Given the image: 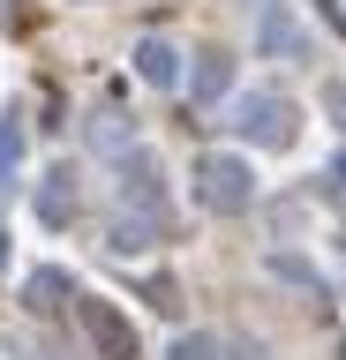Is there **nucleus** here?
Segmentation results:
<instances>
[{
	"label": "nucleus",
	"mask_w": 346,
	"mask_h": 360,
	"mask_svg": "<svg viewBox=\"0 0 346 360\" xmlns=\"http://www.w3.org/2000/svg\"><path fill=\"white\" fill-rule=\"evenodd\" d=\"M204 202L211 210H241L249 202V165L241 158H211L204 165Z\"/></svg>",
	"instance_id": "nucleus-1"
},
{
	"label": "nucleus",
	"mask_w": 346,
	"mask_h": 360,
	"mask_svg": "<svg viewBox=\"0 0 346 360\" xmlns=\"http://www.w3.org/2000/svg\"><path fill=\"white\" fill-rule=\"evenodd\" d=\"M83 330L106 345V360H136V330H128V323H121L106 300H83Z\"/></svg>",
	"instance_id": "nucleus-2"
},
{
	"label": "nucleus",
	"mask_w": 346,
	"mask_h": 360,
	"mask_svg": "<svg viewBox=\"0 0 346 360\" xmlns=\"http://www.w3.org/2000/svg\"><path fill=\"white\" fill-rule=\"evenodd\" d=\"M241 128L256 135V143H286V105H278V98H241Z\"/></svg>",
	"instance_id": "nucleus-3"
},
{
	"label": "nucleus",
	"mask_w": 346,
	"mask_h": 360,
	"mask_svg": "<svg viewBox=\"0 0 346 360\" xmlns=\"http://www.w3.org/2000/svg\"><path fill=\"white\" fill-rule=\"evenodd\" d=\"M136 68H143V83H173V53H166L159 38H151V45L136 53Z\"/></svg>",
	"instance_id": "nucleus-4"
},
{
	"label": "nucleus",
	"mask_w": 346,
	"mask_h": 360,
	"mask_svg": "<svg viewBox=\"0 0 346 360\" xmlns=\"http://www.w3.org/2000/svg\"><path fill=\"white\" fill-rule=\"evenodd\" d=\"M196 90H204V98H218V90H226V60H204V75H196Z\"/></svg>",
	"instance_id": "nucleus-5"
},
{
	"label": "nucleus",
	"mask_w": 346,
	"mask_h": 360,
	"mask_svg": "<svg viewBox=\"0 0 346 360\" xmlns=\"http://www.w3.org/2000/svg\"><path fill=\"white\" fill-rule=\"evenodd\" d=\"M173 360H211V338H181V345H173Z\"/></svg>",
	"instance_id": "nucleus-6"
},
{
	"label": "nucleus",
	"mask_w": 346,
	"mask_h": 360,
	"mask_svg": "<svg viewBox=\"0 0 346 360\" xmlns=\"http://www.w3.org/2000/svg\"><path fill=\"white\" fill-rule=\"evenodd\" d=\"M331 105H339V112H346V90H331Z\"/></svg>",
	"instance_id": "nucleus-7"
},
{
	"label": "nucleus",
	"mask_w": 346,
	"mask_h": 360,
	"mask_svg": "<svg viewBox=\"0 0 346 360\" xmlns=\"http://www.w3.org/2000/svg\"><path fill=\"white\" fill-rule=\"evenodd\" d=\"M339 180H346V158H339Z\"/></svg>",
	"instance_id": "nucleus-8"
}]
</instances>
